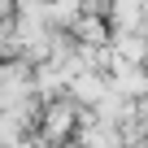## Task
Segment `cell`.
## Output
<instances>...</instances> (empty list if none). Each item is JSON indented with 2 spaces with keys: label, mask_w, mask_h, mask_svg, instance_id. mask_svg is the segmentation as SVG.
Segmentation results:
<instances>
[{
  "label": "cell",
  "mask_w": 148,
  "mask_h": 148,
  "mask_svg": "<svg viewBox=\"0 0 148 148\" xmlns=\"http://www.w3.org/2000/svg\"><path fill=\"white\" fill-rule=\"evenodd\" d=\"M96 92H100L96 79H79V96H96Z\"/></svg>",
  "instance_id": "cell-1"
}]
</instances>
